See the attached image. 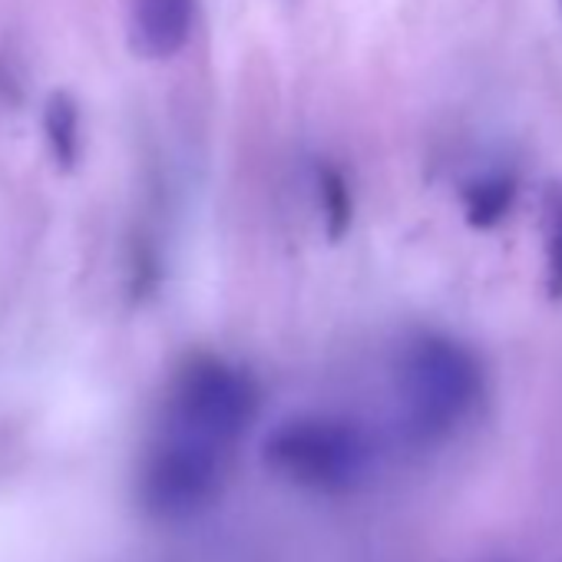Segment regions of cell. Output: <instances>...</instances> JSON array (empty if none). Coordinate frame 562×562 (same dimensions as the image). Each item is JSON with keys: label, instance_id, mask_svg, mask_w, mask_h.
<instances>
[{"label": "cell", "instance_id": "cell-4", "mask_svg": "<svg viewBox=\"0 0 562 562\" xmlns=\"http://www.w3.org/2000/svg\"><path fill=\"white\" fill-rule=\"evenodd\" d=\"M232 457L212 443L156 427L136 476V499L156 522L202 516L225 490Z\"/></svg>", "mask_w": 562, "mask_h": 562}, {"label": "cell", "instance_id": "cell-9", "mask_svg": "<svg viewBox=\"0 0 562 562\" xmlns=\"http://www.w3.org/2000/svg\"><path fill=\"white\" fill-rule=\"evenodd\" d=\"M315 195H318L325 228L338 241L351 228V218H355V199H351V186H348L345 172L331 162H322L315 169Z\"/></svg>", "mask_w": 562, "mask_h": 562}, {"label": "cell", "instance_id": "cell-5", "mask_svg": "<svg viewBox=\"0 0 562 562\" xmlns=\"http://www.w3.org/2000/svg\"><path fill=\"white\" fill-rule=\"evenodd\" d=\"M199 0H133V47L149 60L186 50L195 31Z\"/></svg>", "mask_w": 562, "mask_h": 562}, {"label": "cell", "instance_id": "cell-3", "mask_svg": "<svg viewBox=\"0 0 562 562\" xmlns=\"http://www.w3.org/2000/svg\"><path fill=\"white\" fill-rule=\"evenodd\" d=\"M255 378L218 355H192L169 381L159 427L235 453L258 420Z\"/></svg>", "mask_w": 562, "mask_h": 562}, {"label": "cell", "instance_id": "cell-8", "mask_svg": "<svg viewBox=\"0 0 562 562\" xmlns=\"http://www.w3.org/2000/svg\"><path fill=\"white\" fill-rule=\"evenodd\" d=\"M542 292L549 302H562V186H549L542 195Z\"/></svg>", "mask_w": 562, "mask_h": 562}, {"label": "cell", "instance_id": "cell-6", "mask_svg": "<svg viewBox=\"0 0 562 562\" xmlns=\"http://www.w3.org/2000/svg\"><path fill=\"white\" fill-rule=\"evenodd\" d=\"M516 179L509 172H483L463 186V218L473 228H496L516 205Z\"/></svg>", "mask_w": 562, "mask_h": 562}, {"label": "cell", "instance_id": "cell-11", "mask_svg": "<svg viewBox=\"0 0 562 562\" xmlns=\"http://www.w3.org/2000/svg\"><path fill=\"white\" fill-rule=\"evenodd\" d=\"M559 8H562V0H559Z\"/></svg>", "mask_w": 562, "mask_h": 562}, {"label": "cell", "instance_id": "cell-2", "mask_svg": "<svg viewBox=\"0 0 562 562\" xmlns=\"http://www.w3.org/2000/svg\"><path fill=\"white\" fill-rule=\"evenodd\" d=\"M265 463L299 490L308 493H351L374 470L371 434L338 414H295L278 420L265 443Z\"/></svg>", "mask_w": 562, "mask_h": 562}, {"label": "cell", "instance_id": "cell-7", "mask_svg": "<svg viewBox=\"0 0 562 562\" xmlns=\"http://www.w3.org/2000/svg\"><path fill=\"white\" fill-rule=\"evenodd\" d=\"M44 133H47V146H50L54 159L64 169H74L77 159H80V146H83V123H80V110H77L74 97L54 93L47 100Z\"/></svg>", "mask_w": 562, "mask_h": 562}, {"label": "cell", "instance_id": "cell-10", "mask_svg": "<svg viewBox=\"0 0 562 562\" xmlns=\"http://www.w3.org/2000/svg\"><path fill=\"white\" fill-rule=\"evenodd\" d=\"M486 562H513V559H486Z\"/></svg>", "mask_w": 562, "mask_h": 562}, {"label": "cell", "instance_id": "cell-1", "mask_svg": "<svg viewBox=\"0 0 562 562\" xmlns=\"http://www.w3.org/2000/svg\"><path fill=\"white\" fill-rule=\"evenodd\" d=\"M483 391L486 378L480 358L450 335L424 331L411 338L397 358V430L414 447H440L473 420Z\"/></svg>", "mask_w": 562, "mask_h": 562}]
</instances>
